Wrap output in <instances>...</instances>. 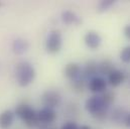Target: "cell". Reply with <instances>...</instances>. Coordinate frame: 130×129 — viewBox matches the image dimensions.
<instances>
[{"instance_id":"1","label":"cell","mask_w":130,"mask_h":129,"mask_svg":"<svg viewBox=\"0 0 130 129\" xmlns=\"http://www.w3.org/2000/svg\"><path fill=\"white\" fill-rule=\"evenodd\" d=\"M35 69L29 62H19L15 67V79L20 87H27L35 79Z\"/></svg>"},{"instance_id":"2","label":"cell","mask_w":130,"mask_h":129,"mask_svg":"<svg viewBox=\"0 0 130 129\" xmlns=\"http://www.w3.org/2000/svg\"><path fill=\"white\" fill-rule=\"evenodd\" d=\"M15 116H17L27 127L38 126V116L37 111H35L28 104L21 103L15 107Z\"/></svg>"},{"instance_id":"3","label":"cell","mask_w":130,"mask_h":129,"mask_svg":"<svg viewBox=\"0 0 130 129\" xmlns=\"http://www.w3.org/2000/svg\"><path fill=\"white\" fill-rule=\"evenodd\" d=\"M108 108L98 95L90 97L85 103V109L97 120H104L108 114Z\"/></svg>"},{"instance_id":"4","label":"cell","mask_w":130,"mask_h":129,"mask_svg":"<svg viewBox=\"0 0 130 129\" xmlns=\"http://www.w3.org/2000/svg\"><path fill=\"white\" fill-rule=\"evenodd\" d=\"M63 46V36L62 32L59 29H54L48 33L46 41H45V49L50 54H57L62 50Z\"/></svg>"},{"instance_id":"5","label":"cell","mask_w":130,"mask_h":129,"mask_svg":"<svg viewBox=\"0 0 130 129\" xmlns=\"http://www.w3.org/2000/svg\"><path fill=\"white\" fill-rule=\"evenodd\" d=\"M62 102V96L60 92L56 90H46L41 95V104L45 108L55 109L56 107H59Z\"/></svg>"},{"instance_id":"6","label":"cell","mask_w":130,"mask_h":129,"mask_svg":"<svg viewBox=\"0 0 130 129\" xmlns=\"http://www.w3.org/2000/svg\"><path fill=\"white\" fill-rule=\"evenodd\" d=\"M37 116H38V122H39L38 125L41 124L43 126H47L48 124L53 123L56 120L57 112L55 111V109L43 107L42 109L37 111Z\"/></svg>"},{"instance_id":"7","label":"cell","mask_w":130,"mask_h":129,"mask_svg":"<svg viewBox=\"0 0 130 129\" xmlns=\"http://www.w3.org/2000/svg\"><path fill=\"white\" fill-rule=\"evenodd\" d=\"M88 89L94 94H101L106 91L107 88V81L103 77H94L88 82Z\"/></svg>"},{"instance_id":"8","label":"cell","mask_w":130,"mask_h":129,"mask_svg":"<svg viewBox=\"0 0 130 129\" xmlns=\"http://www.w3.org/2000/svg\"><path fill=\"white\" fill-rule=\"evenodd\" d=\"M84 41L85 44L90 49V50H97L101 45L102 42V37L101 35L95 30H89L84 36Z\"/></svg>"},{"instance_id":"9","label":"cell","mask_w":130,"mask_h":129,"mask_svg":"<svg viewBox=\"0 0 130 129\" xmlns=\"http://www.w3.org/2000/svg\"><path fill=\"white\" fill-rule=\"evenodd\" d=\"M15 113L12 110H4L0 113V129H9L14 123Z\"/></svg>"},{"instance_id":"10","label":"cell","mask_w":130,"mask_h":129,"mask_svg":"<svg viewBox=\"0 0 130 129\" xmlns=\"http://www.w3.org/2000/svg\"><path fill=\"white\" fill-rule=\"evenodd\" d=\"M82 72L81 66L77 63H69L65 66L64 68V75L66 78H68L71 81L76 80L77 78L80 77Z\"/></svg>"},{"instance_id":"11","label":"cell","mask_w":130,"mask_h":129,"mask_svg":"<svg viewBox=\"0 0 130 129\" xmlns=\"http://www.w3.org/2000/svg\"><path fill=\"white\" fill-rule=\"evenodd\" d=\"M98 73V64L95 61H89L87 64H85L84 69L81 72V77L83 79L87 80H91L92 78L96 77Z\"/></svg>"},{"instance_id":"12","label":"cell","mask_w":130,"mask_h":129,"mask_svg":"<svg viewBox=\"0 0 130 129\" xmlns=\"http://www.w3.org/2000/svg\"><path fill=\"white\" fill-rule=\"evenodd\" d=\"M107 77H108V83L112 87H118V86H120L124 82V80H125L124 73L122 71H120V70H117V69L113 70Z\"/></svg>"},{"instance_id":"13","label":"cell","mask_w":130,"mask_h":129,"mask_svg":"<svg viewBox=\"0 0 130 129\" xmlns=\"http://www.w3.org/2000/svg\"><path fill=\"white\" fill-rule=\"evenodd\" d=\"M61 18H62V21L66 24H68V25H71V24L79 25V24L82 23V18L71 10L63 11L62 15H61Z\"/></svg>"},{"instance_id":"14","label":"cell","mask_w":130,"mask_h":129,"mask_svg":"<svg viewBox=\"0 0 130 129\" xmlns=\"http://www.w3.org/2000/svg\"><path fill=\"white\" fill-rule=\"evenodd\" d=\"M28 46H29L28 41L23 38H16L13 40V43H12V50L16 55L24 54L28 50Z\"/></svg>"},{"instance_id":"15","label":"cell","mask_w":130,"mask_h":129,"mask_svg":"<svg viewBox=\"0 0 130 129\" xmlns=\"http://www.w3.org/2000/svg\"><path fill=\"white\" fill-rule=\"evenodd\" d=\"M113 70H115V68L110 60H103L98 64V73L102 76H108Z\"/></svg>"},{"instance_id":"16","label":"cell","mask_w":130,"mask_h":129,"mask_svg":"<svg viewBox=\"0 0 130 129\" xmlns=\"http://www.w3.org/2000/svg\"><path fill=\"white\" fill-rule=\"evenodd\" d=\"M86 86H88V83H87V81H86L85 79H83L81 76H80L79 78H77L76 80L72 81V88H73V90H74L75 92H77V93L83 92V91L85 90Z\"/></svg>"},{"instance_id":"17","label":"cell","mask_w":130,"mask_h":129,"mask_svg":"<svg viewBox=\"0 0 130 129\" xmlns=\"http://www.w3.org/2000/svg\"><path fill=\"white\" fill-rule=\"evenodd\" d=\"M127 112L123 109V108H117L112 112V120H114L117 123H120L121 121L124 122L126 116H127Z\"/></svg>"},{"instance_id":"18","label":"cell","mask_w":130,"mask_h":129,"mask_svg":"<svg viewBox=\"0 0 130 129\" xmlns=\"http://www.w3.org/2000/svg\"><path fill=\"white\" fill-rule=\"evenodd\" d=\"M100 98L102 99L103 103H104L107 107H109V106L114 102V100H115V94H114L113 91H108V90H106V91H104L103 93H101Z\"/></svg>"},{"instance_id":"19","label":"cell","mask_w":130,"mask_h":129,"mask_svg":"<svg viewBox=\"0 0 130 129\" xmlns=\"http://www.w3.org/2000/svg\"><path fill=\"white\" fill-rule=\"evenodd\" d=\"M113 4H114V1L113 0H103V1H101L98 4L97 11L100 12V13H103V12L109 10L110 7L113 6Z\"/></svg>"},{"instance_id":"20","label":"cell","mask_w":130,"mask_h":129,"mask_svg":"<svg viewBox=\"0 0 130 129\" xmlns=\"http://www.w3.org/2000/svg\"><path fill=\"white\" fill-rule=\"evenodd\" d=\"M120 59L123 63L129 64L130 63V45L124 47L120 54Z\"/></svg>"},{"instance_id":"21","label":"cell","mask_w":130,"mask_h":129,"mask_svg":"<svg viewBox=\"0 0 130 129\" xmlns=\"http://www.w3.org/2000/svg\"><path fill=\"white\" fill-rule=\"evenodd\" d=\"M62 129H79L78 125L76 122L74 121H68L67 123H65L63 126H62Z\"/></svg>"},{"instance_id":"22","label":"cell","mask_w":130,"mask_h":129,"mask_svg":"<svg viewBox=\"0 0 130 129\" xmlns=\"http://www.w3.org/2000/svg\"><path fill=\"white\" fill-rule=\"evenodd\" d=\"M124 35H125L128 39H130V24L126 25V26L124 27Z\"/></svg>"},{"instance_id":"23","label":"cell","mask_w":130,"mask_h":129,"mask_svg":"<svg viewBox=\"0 0 130 129\" xmlns=\"http://www.w3.org/2000/svg\"><path fill=\"white\" fill-rule=\"evenodd\" d=\"M124 124H125L128 128H130V113L127 114V116H126V118H125V120H124Z\"/></svg>"},{"instance_id":"24","label":"cell","mask_w":130,"mask_h":129,"mask_svg":"<svg viewBox=\"0 0 130 129\" xmlns=\"http://www.w3.org/2000/svg\"><path fill=\"white\" fill-rule=\"evenodd\" d=\"M79 129H92V128L90 126H88V125H82Z\"/></svg>"},{"instance_id":"25","label":"cell","mask_w":130,"mask_h":129,"mask_svg":"<svg viewBox=\"0 0 130 129\" xmlns=\"http://www.w3.org/2000/svg\"><path fill=\"white\" fill-rule=\"evenodd\" d=\"M50 129H55V128H50Z\"/></svg>"},{"instance_id":"26","label":"cell","mask_w":130,"mask_h":129,"mask_svg":"<svg viewBox=\"0 0 130 129\" xmlns=\"http://www.w3.org/2000/svg\"><path fill=\"white\" fill-rule=\"evenodd\" d=\"M0 5H1V2H0Z\"/></svg>"},{"instance_id":"27","label":"cell","mask_w":130,"mask_h":129,"mask_svg":"<svg viewBox=\"0 0 130 129\" xmlns=\"http://www.w3.org/2000/svg\"><path fill=\"white\" fill-rule=\"evenodd\" d=\"M129 84H130V81H129Z\"/></svg>"}]
</instances>
